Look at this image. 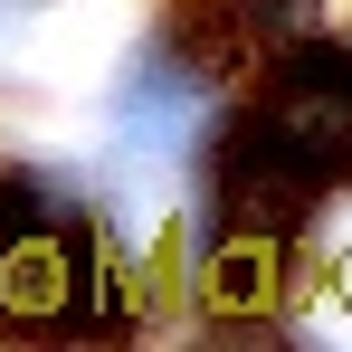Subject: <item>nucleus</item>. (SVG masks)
Listing matches in <instances>:
<instances>
[{"label": "nucleus", "mask_w": 352, "mask_h": 352, "mask_svg": "<svg viewBox=\"0 0 352 352\" xmlns=\"http://www.w3.org/2000/svg\"><path fill=\"white\" fill-rule=\"evenodd\" d=\"M343 257H352V248H343Z\"/></svg>", "instance_id": "1"}]
</instances>
